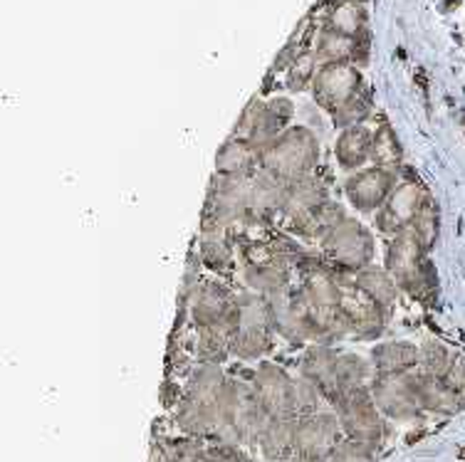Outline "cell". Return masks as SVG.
Segmentation results:
<instances>
[{"mask_svg":"<svg viewBox=\"0 0 465 462\" xmlns=\"http://www.w3.org/2000/svg\"><path fill=\"white\" fill-rule=\"evenodd\" d=\"M394 188L396 171L374 166V169L359 171L354 176H349V181L344 183V193L357 211L374 213V211H381V205L394 193Z\"/></svg>","mask_w":465,"mask_h":462,"instance_id":"obj_11","label":"cell"},{"mask_svg":"<svg viewBox=\"0 0 465 462\" xmlns=\"http://www.w3.org/2000/svg\"><path fill=\"white\" fill-rule=\"evenodd\" d=\"M371 139H374V133L369 132L367 126L357 124L344 129L340 139H337V146H334V156L340 161L341 169L354 171L359 169L364 161H369Z\"/></svg>","mask_w":465,"mask_h":462,"instance_id":"obj_17","label":"cell"},{"mask_svg":"<svg viewBox=\"0 0 465 462\" xmlns=\"http://www.w3.org/2000/svg\"><path fill=\"white\" fill-rule=\"evenodd\" d=\"M411 231L416 232V238L423 248H430L436 241V232H439V213H436V205L430 203V198H426V203L420 208L419 218L413 221Z\"/></svg>","mask_w":465,"mask_h":462,"instance_id":"obj_27","label":"cell"},{"mask_svg":"<svg viewBox=\"0 0 465 462\" xmlns=\"http://www.w3.org/2000/svg\"><path fill=\"white\" fill-rule=\"evenodd\" d=\"M369 159L374 161V166H379V169L389 171H394L396 166L401 163V146H399V139H396L394 129L389 124H381L374 132Z\"/></svg>","mask_w":465,"mask_h":462,"instance_id":"obj_24","label":"cell"},{"mask_svg":"<svg viewBox=\"0 0 465 462\" xmlns=\"http://www.w3.org/2000/svg\"><path fill=\"white\" fill-rule=\"evenodd\" d=\"M201 260L211 270H223L231 262V232L221 225H203L201 235Z\"/></svg>","mask_w":465,"mask_h":462,"instance_id":"obj_23","label":"cell"},{"mask_svg":"<svg viewBox=\"0 0 465 462\" xmlns=\"http://www.w3.org/2000/svg\"><path fill=\"white\" fill-rule=\"evenodd\" d=\"M359 53H367V35L347 37L334 33V30H322L320 43H317V60L327 63H349L357 60Z\"/></svg>","mask_w":465,"mask_h":462,"instance_id":"obj_20","label":"cell"},{"mask_svg":"<svg viewBox=\"0 0 465 462\" xmlns=\"http://www.w3.org/2000/svg\"><path fill=\"white\" fill-rule=\"evenodd\" d=\"M337 376L341 383V396L354 388H364V378H367V364L354 354L337 356Z\"/></svg>","mask_w":465,"mask_h":462,"instance_id":"obj_25","label":"cell"},{"mask_svg":"<svg viewBox=\"0 0 465 462\" xmlns=\"http://www.w3.org/2000/svg\"><path fill=\"white\" fill-rule=\"evenodd\" d=\"M337 418H340L341 430L347 433L349 440H357V443L374 445L384 433L379 408L371 398V391L367 388H354V391L344 393L337 403Z\"/></svg>","mask_w":465,"mask_h":462,"instance_id":"obj_6","label":"cell"},{"mask_svg":"<svg viewBox=\"0 0 465 462\" xmlns=\"http://www.w3.org/2000/svg\"><path fill=\"white\" fill-rule=\"evenodd\" d=\"M324 201H327L324 188L312 176L300 178L295 183H287L285 186V198H282L280 215L285 218L287 228H292L300 221H304L307 215H312Z\"/></svg>","mask_w":465,"mask_h":462,"instance_id":"obj_14","label":"cell"},{"mask_svg":"<svg viewBox=\"0 0 465 462\" xmlns=\"http://www.w3.org/2000/svg\"><path fill=\"white\" fill-rule=\"evenodd\" d=\"M419 364L423 366V374L443 378V374L448 371V366H450V356H448L446 349L439 347V344H426V347L420 349Z\"/></svg>","mask_w":465,"mask_h":462,"instance_id":"obj_28","label":"cell"},{"mask_svg":"<svg viewBox=\"0 0 465 462\" xmlns=\"http://www.w3.org/2000/svg\"><path fill=\"white\" fill-rule=\"evenodd\" d=\"M324 30H334L347 37L367 35V13L359 5V0H337L327 8Z\"/></svg>","mask_w":465,"mask_h":462,"instance_id":"obj_16","label":"cell"},{"mask_svg":"<svg viewBox=\"0 0 465 462\" xmlns=\"http://www.w3.org/2000/svg\"><path fill=\"white\" fill-rule=\"evenodd\" d=\"M443 381L453 388V391H460L465 386V359L463 356H458V359H450V366H448V371L443 374Z\"/></svg>","mask_w":465,"mask_h":462,"instance_id":"obj_30","label":"cell"},{"mask_svg":"<svg viewBox=\"0 0 465 462\" xmlns=\"http://www.w3.org/2000/svg\"><path fill=\"white\" fill-rule=\"evenodd\" d=\"M255 169H260V152L252 149L251 143L238 142V139L225 142L223 149L218 152V159H215L218 176L245 178L252 176Z\"/></svg>","mask_w":465,"mask_h":462,"instance_id":"obj_15","label":"cell"},{"mask_svg":"<svg viewBox=\"0 0 465 462\" xmlns=\"http://www.w3.org/2000/svg\"><path fill=\"white\" fill-rule=\"evenodd\" d=\"M223 324L231 331V351L242 359H258L270 349L272 314L265 297L258 294L232 297Z\"/></svg>","mask_w":465,"mask_h":462,"instance_id":"obj_2","label":"cell"},{"mask_svg":"<svg viewBox=\"0 0 465 462\" xmlns=\"http://www.w3.org/2000/svg\"><path fill=\"white\" fill-rule=\"evenodd\" d=\"M302 376L322 391V396L330 403H340L341 400V383L337 376V354L327 347H312L307 349L302 359Z\"/></svg>","mask_w":465,"mask_h":462,"instance_id":"obj_13","label":"cell"},{"mask_svg":"<svg viewBox=\"0 0 465 462\" xmlns=\"http://www.w3.org/2000/svg\"><path fill=\"white\" fill-rule=\"evenodd\" d=\"M322 250L331 267L357 272L361 267H369L374 258V238L361 222L344 218L340 225H334L322 238Z\"/></svg>","mask_w":465,"mask_h":462,"instance_id":"obj_4","label":"cell"},{"mask_svg":"<svg viewBox=\"0 0 465 462\" xmlns=\"http://www.w3.org/2000/svg\"><path fill=\"white\" fill-rule=\"evenodd\" d=\"M285 462H327V460H314V457H304V455H295V457H287Z\"/></svg>","mask_w":465,"mask_h":462,"instance_id":"obj_31","label":"cell"},{"mask_svg":"<svg viewBox=\"0 0 465 462\" xmlns=\"http://www.w3.org/2000/svg\"><path fill=\"white\" fill-rule=\"evenodd\" d=\"M419 349L406 341H391V344H381L374 351V366L379 376L384 374H411V369L419 366Z\"/></svg>","mask_w":465,"mask_h":462,"instance_id":"obj_19","label":"cell"},{"mask_svg":"<svg viewBox=\"0 0 465 462\" xmlns=\"http://www.w3.org/2000/svg\"><path fill=\"white\" fill-rule=\"evenodd\" d=\"M371 398L376 408L394 420L413 418L416 410L420 408L411 374L376 376V381L371 383Z\"/></svg>","mask_w":465,"mask_h":462,"instance_id":"obj_10","label":"cell"},{"mask_svg":"<svg viewBox=\"0 0 465 462\" xmlns=\"http://www.w3.org/2000/svg\"><path fill=\"white\" fill-rule=\"evenodd\" d=\"M314 99L331 116L354 104L364 94V84L359 77L357 67L351 63H327L320 67L312 80Z\"/></svg>","mask_w":465,"mask_h":462,"instance_id":"obj_5","label":"cell"},{"mask_svg":"<svg viewBox=\"0 0 465 462\" xmlns=\"http://www.w3.org/2000/svg\"><path fill=\"white\" fill-rule=\"evenodd\" d=\"M327 462H374V453H371V445L347 440L334 447Z\"/></svg>","mask_w":465,"mask_h":462,"instance_id":"obj_29","label":"cell"},{"mask_svg":"<svg viewBox=\"0 0 465 462\" xmlns=\"http://www.w3.org/2000/svg\"><path fill=\"white\" fill-rule=\"evenodd\" d=\"M340 311L349 321L351 331L359 337H376L384 329V307L376 304L367 292H361L354 282V272L340 270Z\"/></svg>","mask_w":465,"mask_h":462,"instance_id":"obj_7","label":"cell"},{"mask_svg":"<svg viewBox=\"0 0 465 462\" xmlns=\"http://www.w3.org/2000/svg\"><path fill=\"white\" fill-rule=\"evenodd\" d=\"M232 294H228L221 285H203L196 292L193 300V317H196L198 327H213V324H223L231 310Z\"/></svg>","mask_w":465,"mask_h":462,"instance_id":"obj_18","label":"cell"},{"mask_svg":"<svg viewBox=\"0 0 465 462\" xmlns=\"http://www.w3.org/2000/svg\"><path fill=\"white\" fill-rule=\"evenodd\" d=\"M314 60H317V53L312 50H307L297 57L295 63L287 67V87L292 89V92H302L310 82L314 80Z\"/></svg>","mask_w":465,"mask_h":462,"instance_id":"obj_26","label":"cell"},{"mask_svg":"<svg viewBox=\"0 0 465 462\" xmlns=\"http://www.w3.org/2000/svg\"><path fill=\"white\" fill-rule=\"evenodd\" d=\"M340 418L330 413H312L295 420V453L327 460L340 445Z\"/></svg>","mask_w":465,"mask_h":462,"instance_id":"obj_9","label":"cell"},{"mask_svg":"<svg viewBox=\"0 0 465 462\" xmlns=\"http://www.w3.org/2000/svg\"><path fill=\"white\" fill-rule=\"evenodd\" d=\"M295 420L297 418H272L268 428L258 437L262 453L270 460H282L295 453Z\"/></svg>","mask_w":465,"mask_h":462,"instance_id":"obj_21","label":"cell"},{"mask_svg":"<svg viewBox=\"0 0 465 462\" xmlns=\"http://www.w3.org/2000/svg\"><path fill=\"white\" fill-rule=\"evenodd\" d=\"M317 159H320V146L310 129L292 126L260 152V171L287 186L300 178L312 176Z\"/></svg>","mask_w":465,"mask_h":462,"instance_id":"obj_1","label":"cell"},{"mask_svg":"<svg viewBox=\"0 0 465 462\" xmlns=\"http://www.w3.org/2000/svg\"><path fill=\"white\" fill-rule=\"evenodd\" d=\"M423 250L426 248L420 245L411 228L396 235L386 250V272L394 277L396 285L416 294L419 300H426L430 290L429 272L423 265Z\"/></svg>","mask_w":465,"mask_h":462,"instance_id":"obj_3","label":"cell"},{"mask_svg":"<svg viewBox=\"0 0 465 462\" xmlns=\"http://www.w3.org/2000/svg\"><path fill=\"white\" fill-rule=\"evenodd\" d=\"M252 391L272 418H300L295 381L272 364H262L252 378Z\"/></svg>","mask_w":465,"mask_h":462,"instance_id":"obj_8","label":"cell"},{"mask_svg":"<svg viewBox=\"0 0 465 462\" xmlns=\"http://www.w3.org/2000/svg\"><path fill=\"white\" fill-rule=\"evenodd\" d=\"M426 193L413 183H401L394 188V193L389 196L381 211L376 213V228L386 235H401L403 231H409L413 221L419 218L420 208L426 203Z\"/></svg>","mask_w":465,"mask_h":462,"instance_id":"obj_12","label":"cell"},{"mask_svg":"<svg viewBox=\"0 0 465 462\" xmlns=\"http://www.w3.org/2000/svg\"><path fill=\"white\" fill-rule=\"evenodd\" d=\"M354 282L361 292H367L376 304H381L384 310H389L391 304L396 302V282L394 277L389 275L386 270H379V267L369 265L361 267L354 272Z\"/></svg>","mask_w":465,"mask_h":462,"instance_id":"obj_22","label":"cell"}]
</instances>
